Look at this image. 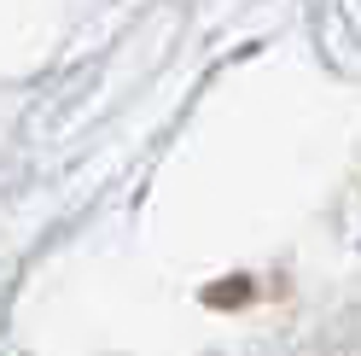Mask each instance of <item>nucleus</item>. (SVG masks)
<instances>
[]
</instances>
